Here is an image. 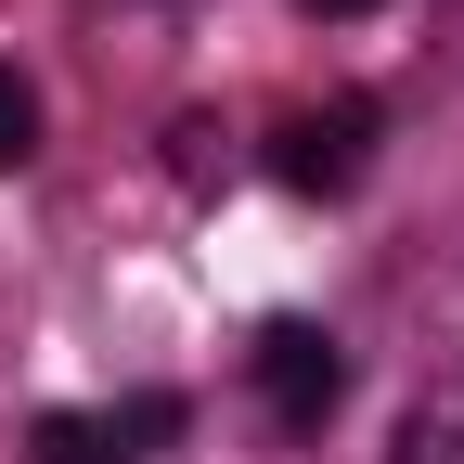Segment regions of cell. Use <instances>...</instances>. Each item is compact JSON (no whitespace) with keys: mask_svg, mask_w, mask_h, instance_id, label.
<instances>
[{"mask_svg":"<svg viewBox=\"0 0 464 464\" xmlns=\"http://www.w3.org/2000/svg\"><path fill=\"white\" fill-rule=\"evenodd\" d=\"M39 464H130V439L103 413H39Z\"/></svg>","mask_w":464,"mask_h":464,"instance_id":"obj_3","label":"cell"},{"mask_svg":"<svg viewBox=\"0 0 464 464\" xmlns=\"http://www.w3.org/2000/svg\"><path fill=\"white\" fill-rule=\"evenodd\" d=\"M103 426H116V439H130V464H142L155 439H181V387H142V400H130V413H103Z\"/></svg>","mask_w":464,"mask_h":464,"instance_id":"obj_5","label":"cell"},{"mask_svg":"<svg viewBox=\"0 0 464 464\" xmlns=\"http://www.w3.org/2000/svg\"><path fill=\"white\" fill-rule=\"evenodd\" d=\"M362 155H374V103H323V116H284L271 181H284V194H348Z\"/></svg>","mask_w":464,"mask_h":464,"instance_id":"obj_2","label":"cell"},{"mask_svg":"<svg viewBox=\"0 0 464 464\" xmlns=\"http://www.w3.org/2000/svg\"><path fill=\"white\" fill-rule=\"evenodd\" d=\"M246 374H258V400H271V426H284V439H310V426L335 413V400H348V362H335V335H323V323H297V310H284V323H258Z\"/></svg>","mask_w":464,"mask_h":464,"instance_id":"obj_1","label":"cell"},{"mask_svg":"<svg viewBox=\"0 0 464 464\" xmlns=\"http://www.w3.org/2000/svg\"><path fill=\"white\" fill-rule=\"evenodd\" d=\"M26 155H39V91H26L14 65H0V181H14Z\"/></svg>","mask_w":464,"mask_h":464,"instance_id":"obj_4","label":"cell"},{"mask_svg":"<svg viewBox=\"0 0 464 464\" xmlns=\"http://www.w3.org/2000/svg\"><path fill=\"white\" fill-rule=\"evenodd\" d=\"M297 14H323V26H348V14H374V0H297Z\"/></svg>","mask_w":464,"mask_h":464,"instance_id":"obj_6","label":"cell"}]
</instances>
